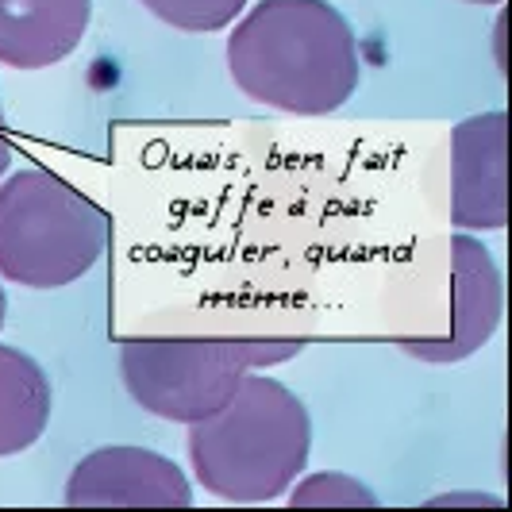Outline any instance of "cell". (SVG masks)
I'll list each match as a JSON object with an SVG mask.
<instances>
[{
	"label": "cell",
	"mask_w": 512,
	"mask_h": 512,
	"mask_svg": "<svg viewBox=\"0 0 512 512\" xmlns=\"http://www.w3.org/2000/svg\"><path fill=\"white\" fill-rule=\"evenodd\" d=\"M239 93L289 116H332L359 93V39L328 0H258L228 35Z\"/></svg>",
	"instance_id": "obj_1"
},
{
	"label": "cell",
	"mask_w": 512,
	"mask_h": 512,
	"mask_svg": "<svg viewBox=\"0 0 512 512\" xmlns=\"http://www.w3.org/2000/svg\"><path fill=\"white\" fill-rule=\"evenodd\" d=\"M312 420L278 378L243 374L228 401L189 424V462L205 493L231 505L278 501L305 474Z\"/></svg>",
	"instance_id": "obj_2"
},
{
	"label": "cell",
	"mask_w": 512,
	"mask_h": 512,
	"mask_svg": "<svg viewBox=\"0 0 512 512\" xmlns=\"http://www.w3.org/2000/svg\"><path fill=\"white\" fill-rule=\"evenodd\" d=\"M108 216L74 185L27 166L0 181V278L24 289L81 282L108 247Z\"/></svg>",
	"instance_id": "obj_3"
},
{
	"label": "cell",
	"mask_w": 512,
	"mask_h": 512,
	"mask_svg": "<svg viewBox=\"0 0 512 512\" xmlns=\"http://www.w3.org/2000/svg\"><path fill=\"white\" fill-rule=\"evenodd\" d=\"M305 351V339H201L154 335L120 347V378L131 401L170 424H197L216 412L243 374Z\"/></svg>",
	"instance_id": "obj_4"
},
{
	"label": "cell",
	"mask_w": 512,
	"mask_h": 512,
	"mask_svg": "<svg viewBox=\"0 0 512 512\" xmlns=\"http://www.w3.org/2000/svg\"><path fill=\"white\" fill-rule=\"evenodd\" d=\"M62 501L70 509H189L181 466L147 447H101L74 466Z\"/></svg>",
	"instance_id": "obj_5"
},
{
	"label": "cell",
	"mask_w": 512,
	"mask_h": 512,
	"mask_svg": "<svg viewBox=\"0 0 512 512\" xmlns=\"http://www.w3.org/2000/svg\"><path fill=\"white\" fill-rule=\"evenodd\" d=\"M451 220L462 231L509 224V116L482 112L451 131Z\"/></svg>",
	"instance_id": "obj_6"
},
{
	"label": "cell",
	"mask_w": 512,
	"mask_h": 512,
	"mask_svg": "<svg viewBox=\"0 0 512 512\" xmlns=\"http://www.w3.org/2000/svg\"><path fill=\"white\" fill-rule=\"evenodd\" d=\"M451 293H455V328L447 339H405L401 351L432 366L470 359L474 351H482L497 324H501V308H505V289H501V270L486 247L474 235H451Z\"/></svg>",
	"instance_id": "obj_7"
},
{
	"label": "cell",
	"mask_w": 512,
	"mask_h": 512,
	"mask_svg": "<svg viewBox=\"0 0 512 512\" xmlns=\"http://www.w3.org/2000/svg\"><path fill=\"white\" fill-rule=\"evenodd\" d=\"M93 0H0V62L47 70L81 47Z\"/></svg>",
	"instance_id": "obj_8"
},
{
	"label": "cell",
	"mask_w": 512,
	"mask_h": 512,
	"mask_svg": "<svg viewBox=\"0 0 512 512\" xmlns=\"http://www.w3.org/2000/svg\"><path fill=\"white\" fill-rule=\"evenodd\" d=\"M54 389L39 362L0 343V459L35 447L51 424Z\"/></svg>",
	"instance_id": "obj_9"
},
{
	"label": "cell",
	"mask_w": 512,
	"mask_h": 512,
	"mask_svg": "<svg viewBox=\"0 0 512 512\" xmlns=\"http://www.w3.org/2000/svg\"><path fill=\"white\" fill-rule=\"evenodd\" d=\"M143 8L174 31L208 35V31H224L235 24L247 0H143Z\"/></svg>",
	"instance_id": "obj_10"
},
{
	"label": "cell",
	"mask_w": 512,
	"mask_h": 512,
	"mask_svg": "<svg viewBox=\"0 0 512 512\" xmlns=\"http://www.w3.org/2000/svg\"><path fill=\"white\" fill-rule=\"evenodd\" d=\"M293 489V486H289ZM293 509H308V505H351V509H374L378 497L370 486H362L351 474H312L301 486L289 493Z\"/></svg>",
	"instance_id": "obj_11"
},
{
	"label": "cell",
	"mask_w": 512,
	"mask_h": 512,
	"mask_svg": "<svg viewBox=\"0 0 512 512\" xmlns=\"http://www.w3.org/2000/svg\"><path fill=\"white\" fill-rule=\"evenodd\" d=\"M8 166H12V143L4 139V108H0V178L8 174Z\"/></svg>",
	"instance_id": "obj_12"
},
{
	"label": "cell",
	"mask_w": 512,
	"mask_h": 512,
	"mask_svg": "<svg viewBox=\"0 0 512 512\" xmlns=\"http://www.w3.org/2000/svg\"><path fill=\"white\" fill-rule=\"evenodd\" d=\"M4 312H8V297H4V285H0V328H4Z\"/></svg>",
	"instance_id": "obj_13"
},
{
	"label": "cell",
	"mask_w": 512,
	"mask_h": 512,
	"mask_svg": "<svg viewBox=\"0 0 512 512\" xmlns=\"http://www.w3.org/2000/svg\"><path fill=\"white\" fill-rule=\"evenodd\" d=\"M466 4H501V0H466Z\"/></svg>",
	"instance_id": "obj_14"
}]
</instances>
